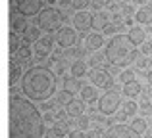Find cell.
<instances>
[{
    "instance_id": "6da1fadb",
    "label": "cell",
    "mask_w": 152,
    "mask_h": 138,
    "mask_svg": "<svg viewBox=\"0 0 152 138\" xmlns=\"http://www.w3.org/2000/svg\"><path fill=\"white\" fill-rule=\"evenodd\" d=\"M45 117L29 98L12 94L8 100V138H42Z\"/></svg>"
},
{
    "instance_id": "7a4b0ae2",
    "label": "cell",
    "mask_w": 152,
    "mask_h": 138,
    "mask_svg": "<svg viewBox=\"0 0 152 138\" xmlns=\"http://www.w3.org/2000/svg\"><path fill=\"white\" fill-rule=\"evenodd\" d=\"M21 90L31 102H46L56 92V75L50 67L33 65L23 73Z\"/></svg>"
},
{
    "instance_id": "3957f363",
    "label": "cell",
    "mask_w": 152,
    "mask_h": 138,
    "mask_svg": "<svg viewBox=\"0 0 152 138\" xmlns=\"http://www.w3.org/2000/svg\"><path fill=\"white\" fill-rule=\"evenodd\" d=\"M135 50V44L131 42L129 35H114L108 40V44L104 46V56L106 61H110L112 65H127L129 58Z\"/></svg>"
},
{
    "instance_id": "277c9868",
    "label": "cell",
    "mask_w": 152,
    "mask_h": 138,
    "mask_svg": "<svg viewBox=\"0 0 152 138\" xmlns=\"http://www.w3.org/2000/svg\"><path fill=\"white\" fill-rule=\"evenodd\" d=\"M62 12L58 10V8H45V10L41 12V14L37 15V25L41 27L42 31H46V33H52V31L60 29V25H62Z\"/></svg>"
},
{
    "instance_id": "5b68a950",
    "label": "cell",
    "mask_w": 152,
    "mask_h": 138,
    "mask_svg": "<svg viewBox=\"0 0 152 138\" xmlns=\"http://www.w3.org/2000/svg\"><path fill=\"white\" fill-rule=\"evenodd\" d=\"M121 108V94L114 88H108V92H104L100 98H98V111L102 115H114L118 113V109Z\"/></svg>"
},
{
    "instance_id": "8992f818",
    "label": "cell",
    "mask_w": 152,
    "mask_h": 138,
    "mask_svg": "<svg viewBox=\"0 0 152 138\" xmlns=\"http://www.w3.org/2000/svg\"><path fill=\"white\" fill-rule=\"evenodd\" d=\"M14 8L18 14L25 15V17H33L39 15L45 8H42V0H14Z\"/></svg>"
},
{
    "instance_id": "52a82bcc",
    "label": "cell",
    "mask_w": 152,
    "mask_h": 138,
    "mask_svg": "<svg viewBox=\"0 0 152 138\" xmlns=\"http://www.w3.org/2000/svg\"><path fill=\"white\" fill-rule=\"evenodd\" d=\"M93 19H94V14L87 10H81V12H75L73 14V27L75 31H79L81 35H89L91 27H93Z\"/></svg>"
},
{
    "instance_id": "ba28073f",
    "label": "cell",
    "mask_w": 152,
    "mask_h": 138,
    "mask_svg": "<svg viewBox=\"0 0 152 138\" xmlns=\"http://www.w3.org/2000/svg\"><path fill=\"white\" fill-rule=\"evenodd\" d=\"M100 138H141V134L135 132L127 125H112L104 131V134Z\"/></svg>"
},
{
    "instance_id": "9c48e42d",
    "label": "cell",
    "mask_w": 152,
    "mask_h": 138,
    "mask_svg": "<svg viewBox=\"0 0 152 138\" xmlns=\"http://www.w3.org/2000/svg\"><path fill=\"white\" fill-rule=\"evenodd\" d=\"M89 81H91V85L96 86V88H110L112 86V75H110L108 69L94 67L89 73Z\"/></svg>"
},
{
    "instance_id": "30bf717a",
    "label": "cell",
    "mask_w": 152,
    "mask_h": 138,
    "mask_svg": "<svg viewBox=\"0 0 152 138\" xmlns=\"http://www.w3.org/2000/svg\"><path fill=\"white\" fill-rule=\"evenodd\" d=\"M56 42H58V44L62 46V48L69 50V48H73L75 42H77V33H75V31L71 29L69 25L60 27L58 33H56Z\"/></svg>"
},
{
    "instance_id": "8fae6325",
    "label": "cell",
    "mask_w": 152,
    "mask_h": 138,
    "mask_svg": "<svg viewBox=\"0 0 152 138\" xmlns=\"http://www.w3.org/2000/svg\"><path fill=\"white\" fill-rule=\"evenodd\" d=\"M27 17L25 15H21V14H18V12H12V15H10V29H12V33H15V35H23L27 31Z\"/></svg>"
},
{
    "instance_id": "7c38bea8",
    "label": "cell",
    "mask_w": 152,
    "mask_h": 138,
    "mask_svg": "<svg viewBox=\"0 0 152 138\" xmlns=\"http://www.w3.org/2000/svg\"><path fill=\"white\" fill-rule=\"evenodd\" d=\"M104 44V37L100 33H89L85 35V48L89 50V52H96V50H100Z\"/></svg>"
},
{
    "instance_id": "4fadbf2b",
    "label": "cell",
    "mask_w": 152,
    "mask_h": 138,
    "mask_svg": "<svg viewBox=\"0 0 152 138\" xmlns=\"http://www.w3.org/2000/svg\"><path fill=\"white\" fill-rule=\"evenodd\" d=\"M52 42H54V37H45V38H41V40H37L35 42V54H37V58H45V56H48L50 54V50H52Z\"/></svg>"
},
{
    "instance_id": "5bb4252c",
    "label": "cell",
    "mask_w": 152,
    "mask_h": 138,
    "mask_svg": "<svg viewBox=\"0 0 152 138\" xmlns=\"http://www.w3.org/2000/svg\"><path fill=\"white\" fill-rule=\"evenodd\" d=\"M135 21L139 25H152V6H141L135 12Z\"/></svg>"
},
{
    "instance_id": "9a60e30c",
    "label": "cell",
    "mask_w": 152,
    "mask_h": 138,
    "mask_svg": "<svg viewBox=\"0 0 152 138\" xmlns=\"http://www.w3.org/2000/svg\"><path fill=\"white\" fill-rule=\"evenodd\" d=\"M79 94H81V100L85 102V104H94V102H98V88L93 86V85H85L79 90Z\"/></svg>"
},
{
    "instance_id": "2e32d148",
    "label": "cell",
    "mask_w": 152,
    "mask_h": 138,
    "mask_svg": "<svg viewBox=\"0 0 152 138\" xmlns=\"http://www.w3.org/2000/svg\"><path fill=\"white\" fill-rule=\"evenodd\" d=\"M121 92H123V96H125L127 100H133V98H137L139 94H141V82H139L137 79H135V81L125 82L123 88H121Z\"/></svg>"
},
{
    "instance_id": "e0dca14e",
    "label": "cell",
    "mask_w": 152,
    "mask_h": 138,
    "mask_svg": "<svg viewBox=\"0 0 152 138\" xmlns=\"http://www.w3.org/2000/svg\"><path fill=\"white\" fill-rule=\"evenodd\" d=\"M66 113L69 117H81V115H85V102L83 100H73V102H69V104L66 105Z\"/></svg>"
},
{
    "instance_id": "ac0fdd59",
    "label": "cell",
    "mask_w": 152,
    "mask_h": 138,
    "mask_svg": "<svg viewBox=\"0 0 152 138\" xmlns=\"http://www.w3.org/2000/svg\"><path fill=\"white\" fill-rule=\"evenodd\" d=\"M69 73H71V77H75V79L85 77L87 75V61L85 60H73L71 65H69Z\"/></svg>"
},
{
    "instance_id": "d6986e66",
    "label": "cell",
    "mask_w": 152,
    "mask_h": 138,
    "mask_svg": "<svg viewBox=\"0 0 152 138\" xmlns=\"http://www.w3.org/2000/svg\"><path fill=\"white\" fill-rule=\"evenodd\" d=\"M129 38H131V42H133L135 46L137 44H145V29L142 27H131L129 29Z\"/></svg>"
},
{
    "instance_id": "ffe728a7",
    "label": "cell",
    "mask_w": 152,
    "mask_h": 138,
    "mask_svg": "<svg viewBox=\"0 0 152 138\" xmlns=\"http://www.w3.org/2000/svg\"><path fill=\"white\" fill-rule=\"evenodd\" d=\"M21 38L23 40H27V42H37V40H41V27H27V31L21 35Z\"/></svg>"
},
{
    "instance_id": "44dd1931",
    "label": "cell",
    "mask_w": 152,
    "mask_h": 138,
    "mask_svg": "<svg viewBox=\"0 0 152 138\" xmlns=\"http://www.w3.org/2000/svg\"><path fill=\"white\" fill-rule=\"evenodd\" d=\"M123 108V111H121V115H119V119H127V117H133L135 115V111H137V104H135L133 100H127L125 104L121 105Z\"/></svg>"
},
{
    "instance_id": "7402d4cb",
    "label": "cell",
    "mask_w": 152,
    "mask_h": 138,
    "mask_svg": "<svg viewBox=\"0 0 152 138\" xmlns=\"http://www.w3.org/2000/svg\"><path fill=\"white\" fill-rule=\"evenodd\" d=\"M108 14L106 12H96V14H94V19H93V27H96V29H104V27L108 25Z\"/></svg>"
},
{
    "instance_id": "603a6c76",
    "label": "cell",
    "mask_w": 152,
    "mask_h": 138,
    "mask_svg": "<svg viewBox=\"0 0 152 138\" xmlns=\"http://www.w3.org/2000/svg\"><path fill=\"white\" fill-rule=\"evenodd\" d=\"M64 88L69 90V92H75V90H81L83 86L79 85V79H75V77H66V79H64Z\"/></svg>"
},
{
    "instance_id": "cb8c5ba5",
    "label": "cell",
    "mask_w": 152,
    "mask_h": 138,
    "mask_svg": "<svg viewBox=\"0 0 152 138\" xmlns=\"http://www.w3.org/2000/svg\"><path fill=\"white\" fill-rule=\"evenodd\" d=\"M146 127H148V123H146L145 117H137V119H133V123H131V129H133L135 132H139V134L146 132Z\"/></svg>"
},
{
    "instance_id": "d4e9b609",
    "label": "cell",
    "mask_w": 152,
    "mask_h": 138,
    "mask_svg": "<svg viewBox=\"0 0 152 138\" xmlns=\"http://www.w3.org/2000/svg\"><path fill=\"white\" fill-rule=\"evenodd\" d=\"M19 77H21V67L18 65V61H10V85H14Z\"/></svg>"
},
{
    "instance_id": "484cf974",
    "label": "cell",
    "mask_w": 152,
    "mask_h": 138,
    "mask_svg": "<svg viewBox=\"0 0 152 138\" xmlns=\"http://www.w3.org/2000/svg\"><path fill=\"white\" fill-rule=\"evenodd\" d=\"M58 102L60 104H69V102H73V92H69V90H66L64 88L62 92H60V96H58Z\"/></svg>"
},
{
    "instance_id": "4316f807",
    "label": "cell",
    "mask_w": 152,
    "mask_h": 138,
    "mask_svg": "<svg viewBox=\"0 0 152 138\" xmlns=\"http://www.w3.org/2000/svg\"><path fill=\"white\" fill-rule=\"evenodd\" d=\"M46 138H64V127H50L46 131Z\"/></svg>"
},
{
    "instance_id": "83f0119b",
    "label": "cell",
    "mask_w": 152,
    "mask_h": 138,
    "mask_svg": "<svg viewBox=\"0 0 152 138\" xmlns=\"http://www.w3.org/2000/svg\"><path fill=\"white\" fill-rule=\"evenodd\" d=\"M129 81H135V73L131 69H123L121 73H119V82L125 85V82H129Z\"/></svg>"
},
{
    "instance_id": "f1b7e54d",
    "label": "cell",
    "mask_w": 152,
    "mask_h": 138,
    "mask_svg": "<svg viewBox=\"0 0 152 138\" xmlns=\"http://www.w3.org/2000/svg\"><path fill=\"white\" fill-rule=\"evenodd\" d=\"M89 4H91V0H69V6L73 8V10H77V12L85 10Z\"/></svg>"
},
{
    "instance_id": "f546056e",
    "label": "cell",
    "mask_w": 152,
    "mask_h": 138,
    "mask_svg": "<svg viewBox=\"0 0 152 138\" xmlns=\"http://www.w3.org/2000/svg\"><path fill=\"white\" fill-rule=\"evenodd\" d=\"M75 123H77V127L81 129V131H87V129L91 127V119L87 115H81V117H77V121H75Z\"/></svg>"
},
{
    "instance_id": "4dcf8cb0",
    "label": "cell",
    "mask_w": 152,
    "mask_h": 138,
    "mask_svg": "<svg viewBox=\"0 0 152 138\" xmlns=\"http://www.w3.org/2000/svg\"><path fill=\"white\" fill-rule=\"evenodd\" d=\"M150 64H152V61H150L146 56H142V58H139V60H137V67H139V69H142V71L148 69V67H150Z\"/></svg>"
},
{
    "instance_id": "1f68e13d",
    "label": "cell",
    "mask_w": 152,
    "mask_h": 138,
    "mask_svg": "<svg viewBox=\"0 0 152 138\" xmlns=\"http://www.w3.org/2000/svg\"><path fill=\"white\" fill-rule=\"evenodd\" d=\"M104 58H106V56H104ZM104 58L100 56V54H93V56H91V60H89V64H91V65H94V67H96V65L104 64Z\"/></svg>"
},
{
    "instance_id": "d6a6232c",
    "label": "cell",
    "mask_w": 152,
    "mask_h": 138,
    "mask_svg": "<svg viewBox=\"0 0 152 138\" xmlns=\"http://www.w3.org/2000/svg\"><path fill=\"white\" fill-rule=\"evenodd\" d=\"M141 54H142V56H146V54H152V42H145V44L141 46Z\"/></svg>"
},
{
    "instance_id": "836d02e7",
    "label": "cell",
    "mask_w": 152,
    "mask_h": 138,
    "mask_svg": "<svg viewBox=\"0 0 152 138\" xmlns=\"http://www.w3.org/2000/svg\"><path fill=\"white\" fill-rule=\"evenodd\" d=\"M67 138H85V132H83L81 129H75V131H71L69 134H67Z\"/></svg>"
},
{
    "instance_id": "e575fe53",
    "label": "cell",
    "mask_w": 152,
    "mask_h": 138,
    "mask_svg": "<svg viewBox=\"0 0 152 138\" xmlns=\"http://www.w3.org/2000/svg\"><path fill=\"white\" fill-rule=\"evenodd\" d=\"M115 29H118V27H115L114 23H108V25H106V27L102 29V33H106V35H112V33H114Z\"/></svg>"
},
{
    "instance_id": "d590c367",
    "label": "cell",
    "mask_w": 152,
    "mask_h": 138,
    "mask_svg": "<svg viewBox=\"0 0 152 138\" xmlns=\"http://www.w3.org/2000/svg\"><path fill=\"white\" fill-rule=\"evenodd\" d=\"M146 79H148V85H150V86H152V69H150V71H148V77H146Z\"/></svg>"
},
{
    "instance_id": "8d00e7d4",
    "label": "cell",
    "mask_w": 152,
    "mask_h": 138,
    "mask_svg": "<svg viewBox=\"0 0 152 138\" xmlns=\"http://www.w3.org/2000/svg\"><path fill=\"white\" fill-rule=\"evenodd\" d=\"M129 2H135V0H121V4H129Z\"/></svg>"
},
{
    "instance_id": "74e56055",
    "label": "cell",
    "mask_w": 152,
    "mask_h": 138,
    "mask_svg": "<svg viewBox=\"0 0 152 138\" xmlns=\"http://www.w3.org/2000/svg\"><path fill=\"white\" fill-rule=\"evenodd\" d=\"M145 138H152V134H146V136H145Z\"/></svg>"
},
{
    "instance_id": "f35d334b",
    "label": "cell",
    "mask_w": 152,
    "mask_h": 138,
    "mask_svg": "<svg viewBox=\"0 0 152 138\" xmlns=\"http://www.w3.org/2000/svg\"><path fill=\"white\" fill-rule=\"evenodd\" d=\"M135 2H145V0H135Z\"/></svg>"
},
{
    "instance_id": "ab89813d",
    "label": "cell",
    "mask_w": 152,
    "mask_h": 138,
    "mask_svg": "<svg viewBox=\"0 0 152 138\" xmlns=\"http://www.w3.org/2000/svg\"><path fill=\"white\" fill-rule=\"evenodd\" d=\"M150 35H152V25H150Z\"/></svg>"
}]
</instances>
